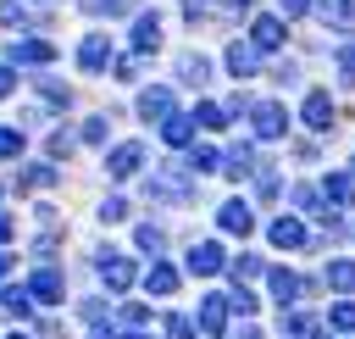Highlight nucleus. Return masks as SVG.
<instances>
[{"label":"nucleus","mask_w":355,"mask_h":339,"mask_svg":"<svg viewBox=\"0 0 355 339\" xmlns=\"http://www.w3.org/2000/svg\"><path fill=\"white\" fill-rule=\"evenodd\" d=\"M105 56H111V39H105V33H89V39H83V50H78V67H83V72H100V67H105Z\"/></svg>","instance_id":"f257e3e1"},{"label":"nucleus","mask_w":355,"mask_h":339,"mask_svg":"<svg viewBox=\"0 0 355 339\" xmlns=\"http://www.w3.org/2000/svg\"><path fill=\"white\" fill-rule=\"evenodd\" d=\"M0 306H6L11 317H28V295H22V289H6V295H0Z\"/></svg>","instance_id":"aec40b11"},{"label":"nucleus","mask_w":355,"mask_h":339,"mask_svg":"<svg viewBox=\"0 0 355 339\" xmlns=\"http://www.w3.org/2000/svg\"><path fill=\"white\" fill-rule=\"evenodd\" d=\"M50 56H55V50L39 44V39H17V44H11V61H50Z\"/></svg>","instance_id":"1a4fd4ad"},{"label":"nucleus","mask_w":355,"mask_h":339,"mask_svg":"<svg viewBox=\"0 0 355 339\" xmlns=\"http://www.w3.org/2000/svg\"><path fill=\"white\" fill-rule=\"evenodd\" d=\"M233 272H239V278H255V272H261V261H255V256H239V261H233Z\"/></svg>","instance_id":"b1692460"},{"label":"nucleus","mask_w":355,"mask_h":339,"mask_svg":"<svg viewBox=\"0 0 355 339\" xmlns=\"http://www.w3.org/2000/svg\"><path fill=\"white\" fill-rule=\"evenodd\" d=\"M222 306L227 300H205V311H200V328L205 333H222Z\"/></svg>","instance_id":"a211bd4d"},{"label":"nucleus","mask_w":355,"mask_h":339,"mask_svg":"<svg viewBox=\"0 0 355 339\" xmlns=\"http://www.w3.org/2000/svg\"><path fill=\"white\" fill-rule=\"evenodd\" d=\"M166 111H172V94H166V89H150V94L139 100V117H150V122L166 117Z\"/></svg>","instance_id":"9d476101"},{"label":"nucleus","mask_w":355,"mask_h":339,"mask_svg":"<svg viewBox=\"0 0 355 339\" xmlns=\"http://www.w3.org/2000/svg\"><path fill=\"white\" fill-rule=\"evenodd\" d=\"M227 67H233L239 78H244V72H255V50H244V44H233V50H227Z\"/></svg>","instance_id":"2eb2a0df"},{"label":"nucleus","mask_w":355,"mask_h":339,"mask_svg":"<svg viewBox=\"0 0 355 339\" xmlns=\"http://www.w3.org/2000/svg\"><path fill=\"white\" fill-rule=\"evenodd\" d=\"M189 267H194V272H216V267H222V245H194V250H189Z\"/></svg>","instance_id":"0eeeda50"},{"label":"nucleus","mask_w":355,"mask_h":339,"mask_svg":"<svg viewBox=\"0 0 355 339\" xmlns=\"http://www.w3.org/2000/svg\"><path fill=\"white\" fill-rule=\"evenodd\" d=\"M139 156H144L139 144H122V150H111V161H105V167H111V178H128V172L139 167Z\"/></svg>","instance_id":"423d86ee"},{"label":"nucleus","mask_w":355,"mask_h":339,"mask_svg":"<svg viewBox=\"0 0 355 339\" xmlns=\"http://www.w3.org/2000/svg\"><path fill=\"white\" fill-rule=\"evenodd\" d=\"M0 94H11V67H0Z\"/></svg>","instance_id":"c756f323"},{"label":"nucleus","mask_w":355,"mask_h":339,"mask_svg":"<svg viewBox=\"0 0 355 339\" xmlns=\"http://www.w3.org/2000/svg\"><path fill=\"white\" fill-rule=\"evenodd\" d=\"M305 122H311V128H327V122H333V100H327L322 89L305 100Z\"/></svg>","instance_id":"39448f33"},{"label":"nucleus","mask_w":355,"mask_h":339,"mask_svg":"<svg viewBox=\"0 0 355 339\" xmlns=\"http://www.w3.org/2000/svg\"><path fill=\"white\" fill-rule=\"evenodd\" d=\"M305 239V228L294 222V217H283V222H272V245H300Z\"/></svg>","instance_id":"f8f14e48"},{"label":"nucleus","mask_w":355,"mask_h":339,"mask_svg":"<svg viewBox=\"0 0 355 339\" xmlns=\"http://www.w3.org/2000/svg\"><path fill=\"white\" fill-rule=\"evenodd\" d=\"M250 222H255V217H250L244 200H227V206H222V228H227V233H250Z\"/></svg>","instance_id":"7ed1b4c3"},{"label":"nucleus","mask_w":355,"mask_h":339,"mask_svg":"<svg viewBox=\"0 0 355 339\" xmlns=\"http://www.w3.org/2000/svg\"><path fill=\"white\" fill-rule=\"evenodd\" d=\"M277 6H283V17H305L311 11V0H277Z\"/></svg>","instance_id":"cd10ccee"},{"label":"nucleus","mask_w":355,"mask_h":339,"mask_svg":"<svg viewBox=\"0 0 355 339\" xmlns=\"http://www.w3.org/2000/svg\"><path fill=\"white\" fill-rule=\"evenodd\" d=\"M6 267H11V256H0V272H6Z\"/></svg>","instance_id":"7c9ffc66"},{"label":"nucleus","mask_w":355,"mask_h":339,"mask_svg":"<svg viewBox=\"0 0 355 339\" xmlns=\"http://www.w3.org/2000/svg\"><path fill=\"white\" fill-rule=\"evenodd\" d=\"M33 289H39L44 300H61V278H55V272H39V278H33Z\"/></svg>","instance_id":"6ab92c4d"},{"label":"nucleus","mask_w":355,"mask_h":339,"mask_svg":"<svg viewBox=\"0 0 355 339\" xmlns=\"http://www.w3.org/2000/svg\"><path fill=\"white\" fill-rule=\"evenodd\" d=\"M255 44H261V50H277V44H283V22H277V17H261V22H255Z\"/></svg>","instance_id":"6e6552de"},{"label":"nucleus","mask_w":355,"mask_h":339,"mask_svg":"<svg viewBox=\"0 0 355 339\" xmlns=\"http://www.w3.org/2000/svg\"><path fill=\"white\" fill-rule=\"evenodd\" d=\"M333 322H338V328H355V306H338V311H333Z\"/></svg>","instance_id":"c85d7f7f"},{"label":"nucleus","mask_w":355,"mask_h":339,"mask_svg":"<svg viewBox=\"0 0 355 339\" xmlns=\"http://www.w3.org/2000/svg\"><path fill=\"white\" fill-rule=\"evenodd\" d=\"M194 122H205V128H216V122H222V111H216V106H200V111H194Z\"/></svg>","instance_id":"a878e982"},{"label":"nucleus","mask_w":355,"mask_h":339,"mask_svg":"<svg viewBox=\"0 0 355 339\" xmlns=\"http://www.w3.org/2000/svg\"><path fill=\"white\" fill-rule=\"evenodd\" d=\"M83 11H111V17H122V11H133V0H83Z\"/></svg>","instance_id":"412c9836"},{"label":"nucleus","mask_w":355,"mask_h":339,"mask_svg":"<svg viewBox=\"0 0 355 339\" xmlns=\"http://www.w3.org/2000/svg\"><path fill=\"white\" fill-rule=\"evenodd\" d=\"M144 283H150L155 295H166V289H178V272H172V267H150V278H144Z\"/></svg>","instance_id":"dca6fc26"},{"label":"nucleus","mask_w":355,"mask_h":339,"mask_svg":"<svg viewBox=\"0 0 355 339\" xmlns=\"http://www.w3.org/2000/svg\"><path fill=\"white\" fill-rule=\"evenodd\" d=\"M272 295H277V300H294V295H300V278H294V272H272Z\"/></svg>","instance_id":"f3484780"},{"label":"nucleus","mask_w":355,"mask_h":339,"mask_svg":"<svg viewBox=\"0 0 355 339\" xmlns=\"http://www.w3.org/2000/svg\"><path fill=\"white\" fill-rule=\"evenodd\" d=\"M327 278H333L338 289H355V267H349V261H338V267H327Z\"/></svg>","instance_id":"5701e85b"},{"label":"nucleus","mask_w":355,"mask_h":339,"mask_svg":"<svg viewBox=\"0 0 355 339\" xmlns=\"http://www.w3.org/2000/svg\"><path fill=\"white\" fill-rule=\"evenodd\" d=\"M216 167V150H194V172H211Z\"/></svg>","instance_id":"bb28decb"},{"label":"nucleus","mask_w":355,"mask_h":339,"mask_svg":"<svg viewBox=\"0 0 355 339\" xmlns=\"http://www.w3.org/2000/svg\"><path fill=\"white\" fill-rule=\"evenodd\" d=\"M155 39H161V22L144 11V17H139V28H133V44H139V50H155Z\"/></svg>","instance_id":"9b49d317"},{"label":"nucleus","mask_w":355,"mask_h":339,"mask_svg":"<svg viewBox=\"0 0 355 339\" xmlns=\"http://www.w3.org/2000/svg\"><path fill=\"white\" fill-rule=\"evenodd\" d=\"M189 139V117H166V144H183Z\"/></svg>","instance_id":"4be33fe9"},{"label":"nucleus","mask_w":355,"mask_h":339,"mask_svg":"<svg viewBox=\"0 0 355 339\" xmlns=\"http://www.w3.org/2000/svg\"><path fill=\"white\" fill-rule=\"evenodd\" d=\"M178 72H183L189 83H205V72H211V61H205V56H183V61H178Z\"/></svg>","instance_id":"ddd939ff"},{"label":"nucleus","mask_w":355,"mask_h":339,"mask_svg":"<svg viewBox=\"0 0 355 339\" xmlns=\"http://www.w3.org/2000/svg\"><path fill=\"white\" fill-rule=\"evenodd\" d=\"M128 278H133V267H128L122 256H111V261H105V283H111V289H128Z\"/></svg>","instance_id":"4468645a"},{"label":"nucleus","mask_w":355,"mask_h":339,"mask_svg":"<svg viewBox=\"0 0 355 339\" xmlns=\"http://www.w3.org/2000/svg\"><path fill=\"white\" fill-rule=\"evenodd\" d=\"M283 128H288L283 106H255V133H261V139H277Z\"/></svg>","instance_id":"f03ea898"},{"label":"nucleus","mask_w":355,"mask_h":339,"mask_svg":"<svg viewBox=\"0 0 355 339\" xmlns=\"http://www.w3.org/2000/svg\"><path fill=\"white\" fill-rule=\"evenodd\" d=\"M17 339H22V333H17Z\"/></svg>","instance_id":"2f4dec72"},{"label":"nucleus","mask_w":355,"mask_h":339,"mask_svg":"<svg viewBox=\"0 0 355 339\" xmlns=\"http://www.w3.org/2000/svg\"><path fill=\"white\" fill-rule=\"evenodd\" d=\"M338 72H344V78H355V44H344V50H338Z\"/></svg>","instance_id":"393cba45"},{"label":"nucleus","mask_w":355,"mask_h":339,"mask_svg":"<svg viewBox=\"0 0 355 339\" xmlns=\"http://www.w3.org/2000/svg\"><path fill=\"white\" fill-rule=\"evenodd\" d=\"M316 11L338 28H355V0H316Z\"/></svg>","instance_id":"20e7f679"}]
</instances>
